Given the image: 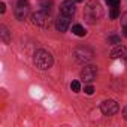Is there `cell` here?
I'll return each mask as SVG.
<instances>
[{
  "label": "cell",
  "mask_w": 127,
  "mask_h": 127,
  "mask_svg": "<svg viewBox=\"0 0 127 127\" xmlns=\"http://www.w3.org/2000/svg\"><path fill=\"white\" fill-rule=\"evenodd\" d=\"M108 42H109V43H112V45H118V43H121L120 36H111V37L108 39Z\"/></svg>",
  "instance_id": "13"
},
{
  "label": "cell",
  "mask_w": 127,
  "mask_h": 127,
  "mask_svg": "<svg viewBox=\"0 0 127 127\" xmlns=\"http://www.w3.org/2000/svg\"><path fill=\"white\" fill-rule=\"evenodd\" d=\"M96 76H97V67H96V66H87V67H84V70L81 72V79H84L85 82L94 81Z\"/></svg>",
  "instance_id": "6"
},
{
  "label": "cell",
  "mask_w": 127,
  "mask_h": 127,
  "mask_svg": "<svg viewBox=\"0 0 127 127\" xmlns=\"http://www.w3.org/2000/svg\"><path fill=\"white\" fill-rule=\"evenodd\" d=\"M76 8H75V0L72 2V0H64L61 5H60V12L63 15H66V17H72L75 14Z\"/></svg>",
  "instance_id": "7"
},
{
  "label": "cell",
  "mask_w": 127,
  "mask_h": 127,
  "mask_svg": "<svg viewBox=\"0 0 127 127\" xmlns=\"http://www.w3.org/2000/svg\"><path fill=\"white\" fill-rule=\"evenodd\" d=\"M52 63H54L52 55H51L48 51H45V49H37V51L34 52V64H36L37 69L46 70V69H49V67L52 66Z\"/></svg>",
  "instance_id": "1"
},
{
  "label": "cell",
  "mask_w": 127,
  "mask_h": 127,
  "mask_svg": "<svg viewBox=\"0 0 127 127\" xmlns=\"http://www.w3.org/2000/svg\"><path fill=\"white\" fill-rule=\"evenodd\" d=\"M124 118L127 120V106H126V109H124Z\"/></svg>",
  "instance_id": "19"
},
{
  "label": "cell",
  "mask_w": 127,
  "mask_h": 127,
  "mask_svg": "<svg viewBox=\"0 0 127 127\" xmlns=\"http://www.w3.org/2000/svg\"><path fill=\"white\" fill-rule=\"evenodd\" d=\"M0 34H2V40H3L5 43H9V40H11V36H9V32H8V29H6L5 26H2V27H0Z\"/></svg>",
  "instance_id": "10"
},
{
  "label": "cell",
  "mask_w": 127,
  "mask_h": 127,
  "mask_svg": "<svg viewBox=\"0 0 127 127\" xmlns=\"http://www.w3.org/2000/svg\"><path fill=\"white\" fill-rule=\"evenodd\" d=\"M29 6L30 5H29L27 0H20L18 5H17V9H15V17L23 21L27 17V14H29Z\"/></svg>",
  "instance_id": "5"
},
{
  "label": "cell",
  "mask_w": 127,
  "mask_h": 127,
  "mask_svg": "<svg viewBox=\"0 0 127 127\" xmlns=\"http://www.w3.org/2000/svg\"><path fill=\"white\" fill-rule=\"evenodd\" d=\"M111 58H120V60L127 61V48L123 45H117L111 51Z\"/></svg>",
  "instance_id": "8"
},
{
  "label": "cell",
  "mask_w": 127,
  "mask_h": 127,
  "mask_svg": "<svg viewBox=\"0 0 127 127\" xmlns=\"http://www.w3.org/2000/svg\"><path fill=\"white\" fill-rule=\"evenodd\" d=\"M32 23L34 26H39V27H48L49 26V15L45 14L43 11L36 12L32 15Z\"/></svg>",
  "instance_id": "4"
},
{
  "label": "cell",
  "mask_w": 127,
  "mask_h": 127,
  "mask_svg": "<svg viewBox=\"0 0 127 127\" xmlns=\"http://www.w3.org/2000/svg\"><path fill=\"white\" fill-rule=\"evenodd\" d=\"M75 2H76V3H81V2H84V0H75Z\"/></svg>",
  "instance_id": "21"
},
{
  "label": "cell",
  "mask_w": 127,
  "mask_h": 127,
  "mask_svg": "<svg viewBox=\"0 0 127 127\" xmlns=\"http://www.w3.org/2000/svg\"><path fill=\"white\" fill-rule=\"evenodd\" d=\"M109 6H120V0H106Z\"/></svg>",
  "instance_id": "15"
},
{
  "label": "cell",
  "mask_w": 127,
  "mask_h": 127,
  "mask_svg": "<svg viewBox=\"0 0 127 127\" xmlns=\"http://www.w3.org/2000/svg\"><path fill=\"white\" fill-rule=\"evenodd\" d=\"M72 90L75 91V93H78V91H81V84H79V81H72Z\"/></svg>",
  "instance_id": "14"
},
{
  "label": "cell",
  "mask_w": 127,
  "mask_h": 127,
  "mask_svg": "<svg viewBox=\"0 0 127 127\" xmlns=\"http://www.w3.org/2000/svg\"><path fill=\"white\" fill-rule=\"evenodd\" d=\"M84 91H85V94H88V96H90V94H93V93H94V88H93L91 85H88V87H85V88H84Z\"/></svg>",
  "instance_id": "16"
},
{
  "label": "cell",
  "mask_w": 127,
  "mask_h": 127,
  "mask_svg": "<svg viewBox=\"0 0 127 127\" xmlns=\"http://www.w3.org/2000/svg\"><path fill=\"white\" fill-rule=\"evenodd\" d=\"M123 32H124V36L127 37V27H124V30H123Z\"/></svg>",
  "instance_id": "20"
},
{
  "label": "cell",
  "mask_w": 127,
  "mask_h": 127,
  "mask_svg": "<svg viewBox=\"0 0 127 127\" xmlns=\"http://www.w3.org/2000/svg\"><path fill=\"white\" fill-rule=\"evenodd\" d=\"M5 11H6V6H5V3H0V12L3 14Z\"/></svg>",
  "instance_id": "18"
},
{
  "label": "cell",
  "mask_w": 127,
  "mask_h": 127,
  "mask_svg": "<svg viewBox=\"0 0 127 127\" xmlns=\"http://www.w3.org/2000/svg\"><path fill=\"white\" fill-rule=\"evenodd\" d=\"M69 26H70V20H69V17L63 15V14L58 15L57 23H55V27H57L58 32H66V30L69 29Z\"/></svg>",
  "instance_id": "9"
},
{
  "label": "cell",
  "mask_w": 127,
  "mask_h": 127,
  "mask_svg": "<svg viewBox=\"0 0 127 127\" xmlns=\"http://www.w3.org/2000/svg\"><path fill=\"white\" fill-rule=\"evenodd\" d=\"M118 103L115 102V100H111V99H108V100H105V102H102V105H100V111L105 114V115H115L117 112H118Z\"/></svg>",
  "instance_id": "3"
},
{
  "label": "cell",
  "mask_w": 127,
  "mask_h": 127,
  "mask_svg": "<svg viewBox=\"0 0 127 127\" xmlns=\"http://www.w3.org/2000/svg\"><path fill=\"white\" fill-rule=\"evenodd\" d=\"M111 20H117L120 17V8L118 6H111V12H109Z\"/></svg>",
  "instance_id": "12"
},
{
  "label": "cell",
  "mask_w": 127,
  "mask_h": 127,
  "mask_svg": "<svg viewBox=\"0 0 127 127\" xmlns=\"http://www.w3.org/2000/svg\"><path fill=\"white\" fill-rule=\"evenodd\" d=\"M72 32L76 34V36H85V29L82 27V26H79V24H75L73 27H72Z\"/></svg>",
  "instance_id": "11"
},
{
  "label": "cell",
  "mask_w": 127,
  "mask_h": 127,
  "mask_svg": "<svg viewBox=\"0 0 127 127\" xmlns=\"http://www.w3.org/2000/svg\"><path fill=\"white\" fill-rule=\"evenodd\" d=\"M121 24H123V27H127V14L123 15V18H121Z\"/></svg>",
  "instance_id": "17"
},
{
  "label": "cell",
  "mask_w": 127,
  "mask_h": 127,
  "mask_svg": "<svg viewBox=\"0 0 127 127\" xmlns=\"http://www.w3.org/2000/svg\"><path fill=\"white\" fill-rule=\"evenodd\" d=\"M85 17L88 23H94L102 17V8L97 2H90L85 8Z\"/></svg>",
  "instance_id": "2"
}]
</instances>
